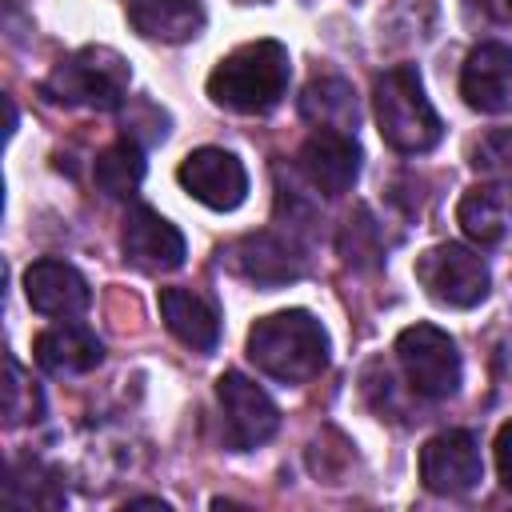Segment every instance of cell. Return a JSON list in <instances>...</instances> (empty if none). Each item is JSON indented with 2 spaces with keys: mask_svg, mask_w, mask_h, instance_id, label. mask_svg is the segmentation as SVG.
<instances>
[{
  "mask_svg": "<svg viewBox=\"0 0 512 512\" xmlns=\"http://www.w3.org/2000/svg\"><path fill=\"white\" fill-rule=\"evenodd\" d=\"M44 416V396L40 388L24 376L20 360L8 356V384H4V424L20 428V424H36Z\"/></svg>",
  "mask_w": 512,
  "mask_h": 512,
  "instance_id": "7402d4cb",
  "label": "cell"
},
{
  "mask_svg": "<svg viewBox=\"0 0 512 512\" xmlns=\"http://www.w3.org/2000/svg\"><path fill=\"white\" fill-rule=\"evenodd\" d=\"M420 480L436 496H464V492H472L484 480V460H480L476 436L464 432V428L432 436L420 448Z\"/></svg>",
  "mask_w": 512,
  "mask_h": 512,
  "instance_id": "ba28073f",
  "label": "cell"
},
{
  "mask_svg": "<svg viewBox=\"0 0 512 512\" xmlns=\"http://www.w3.org/2000/svg\"><path fill=\"white\" fill-rule=\"evenodd\" d=\"M248 360L280 384H308L328 368V332L304 308L272 312L252 324Z\"/></svg>",
  "mask_w": 512,
  "mask_h": 512,
  "instance_id": "6da1fadb",
  "label": "cell"
},
{
  "mask_svg": "<svg viewBox=\"0 0 512 512\" xmlns=\"http://www.w3.org/2000/svg\"><path fill=\"white\" fill-rule=\"evenodd\" d=\"M288 80H292L288 48L280 40H252V44H240L236 52H228L212 68L208 96L228 112L260 116L284 100Z\"/></svg>",
  "mask_w": 512,
  "mask_h": 512,
  "instance_id": "7a4b0ae2",
  "label": "cell"
},
{
  "mask_svg": "<svg viewBox=\"0 0 512 512\" xmlns=\"http://www.w3.org/2000/svg\"><path fill=\"white\" fill-rule=\"evenodd\" d=\"M144 168H148V164H144V148H140L136 140H116L112 148H104V152L96 156L92 180H96V188H100L104 196L124 200V196H132V192L140 188Z\"/></svg>",
  "mask_w": 512,
  "mask_h": 512,
  "instance_id": "44dd1931",
  "label": "cell"
},
{
  "mask_svg": "<svg viewBox=\"0 0 512 512\" xmlns=\"http://www.w3.org/2000/svg\"><path fill=\"white\" fill-rule=\"evenodd\" d=\"M156 304H160V316H164L168 332L180 344H188L192 352H212L216 348V340H220V316H216V308L204 296H196L188 288H160Z\"/></svg>",
  "mask_w": 512,
  "mask_h": 512,
  "instance_id": "e0dca14e",
  "label": "cell"
},
{
  "mask_svg": "<svg viewBox=\"0 0 512 512\" xmlns=\"http://www.w3.org/2000/svg\"><path fill=\"white\" fill-rule=\"evenodd\" d=\"M456 220L464 236L480 248H496L512 240V184H476L460 196Z\"/></svg>",
  "mask_w": 512,
  "mask_h": 512,
  "instance_id": "2e32d148",
  "label": "cell"
},
{
  "mask_svg": "<svg viewBox=\"0 0 512 512\" xmlns=\"http://www.w3.org/2000/svg\"><path fill=\"white\" fill-rule=\"evenodd\" d=\"M300 172H304V180L316 188V192H324V196H344V192H352V184H356V176H360V160H364V152H360V144H356V136L352 132H324V128H316L304 144H300Z\"/></svg>",
  "mask_w": 512,
  "mask_h": 512,
  "instance_id": "7c38bea8",
  "label": "cell"
},
{
  "mask_svg": "<svg viewBox=\"0 0 512 512\" xmlns=\"http://www.w3.org/2000/svg\"><path fill=\"white\" fill-rule=\"evenodd\" d=\"M396 360L412 384V392L428 400H448L460 388L464 364L456 352V340L436 324H412L396 336Z\"/></svg>",
  "mask_w": 512,
  "mask_h": 512,
  "instance_id": "5b68a950",
  "label": "cell"
},
{
  "mask_svg": "<svg viewBox=\"0 0 512 512\" xmlns=\"http://www.w3.org/2000/svg\"><path fill=\"white\" fill-rule=\"evenodd\" d=\"M32 356L48 376H84V372L100 368L104 344H100V336L92 328L64 320V324H52V328H44L36 336Z\"/></svg>",
  "mask_w": 512,
  "mask_h": 512,
  "instance_id": "9a60e30c",
  "label": "cell"
},
{
  "mask_svg": "<svg viewBox=\"0 0 512 512\" xmlns=\"http://www.w3.org/2000/svg\"><path fill=\"white\" fill-rule=\"evenodd\" d=\"M24 296H28L32 312L56 316V320L80 316L92 304L88 280L72 264H64V260H36V264H28V272H24Z\"/></svg>",
  "mask_w": 512,
  "mask_h": 512,
  "instance_id": "5bb4252c",
  "label": "cell"
},
{
  "mask_svg": "<svg viewBox=\"0 0 512 512\" xmlns=\"http://www.w3.org/2000/svg\"><path fill=\"white\" fill-rule=\"evenodd\" d=\"M128 508H160V512H164L168 504H164V500H156V496H140V500H128Z\"/></svg>",
  "mask_w": 512,
  "mask_h": 512,
  "instance_id": "d4e9b609",
  "label": "cell"
},
{
  "mask_svg": "<svg viewBox=\"0 0 512 512\" xmlns=\"http://www.w3.org/2000/svg\"><path fill=\"white\" fill-rule=\"evenodd\" d=\"M4 504L8 508H44L56 512L68 504V492L60 484V476L52 468H44L40 460H16L8 480H4Z\"/></svg>",
  "mask_w": 512,
  "mask_h": 512,
  "instance_id": "ffe728a7",
  "label": "cell"
},
{
  "mask_svg": "<svg viewBox=\"0 0 512 512\" xmlns=\"http://www.w3.org/2000/svg\"><path fill=\"white\" fill-rule=\"evenodd\" d=\"M372 108H376V128L384 144L404 156H424L444 136V124L432 100L424 96V80L412 64H396L384 76H376Z\"/></svg>",
  "mask_w": 512,
  "mask_h": 512,
  "instance_id": "3957f363",
  "label": "cell"
},
{
  "mask_svg": "<svg viewBox=\"0 0 512 512\" xmlns=\"http://www.w3.org/2000/svg\"><path fill=\"white\" fill-rule=\"evenodd\" d=\"M460 96L476 112L508 116L512 112V48L508 44L472 48L460 72Z\"/></svg>",
  "mask_w": 512,
  "mask_h": 512,
  "instance_id": "4fadbf2b",
  "label": "cell"
},
{
  "mask_svg": "<svg viewBox=\"0 0 512 512\" xmlns=\"http://www.w3.org/2000/svg\"><path fill=\"white\" fill-rule=\"evenodd\" d=\"M472 164H476V168H488V172H492V168H512V128L488 136L484 144H476Z\"/></svg>",
  "mask_w": 512,
  "mask_h": 512,
  "instance_id": "603a6c76",
  "label": "cell"
},
{
  "mask_svg": "<svg viewBox=\"0 0 512 512\" xmlns=\"http://www.w3.org/2000/svg\"><path fill=\"white\" fill-rule=\"evenodd\" d=\"M300 116L312 124V128H324V132H352L356 136V124H360V104H356V92L344 76H316L308 80V88L300 92Z\"/></svg>",
  "mask_w": 512,
  "mask_h": 512,
  "instance_id": "d6986e66",
  "label": "cell"
},
{
  "mask_svg": "<svg viewBox=\"0 0 512 512\" xmlns=\"http://www.w3.org/2000/svg\"><path fill=\"white\" fill-rule=\"evenodd\" d=\"M128 20L148 40L184 44V40L200 36L204 8H200V0H128Z\"/></svg>",
  "mask_w": 512,
  "mask_h": 512,
  "instance_id": "ac0fdd59",
  "label": "cell"
},
{
  "mask_svg": "<svg viewBox=\"0 0 512 512\" xmlns=\"http://www.w3.org/2000/svg\"><path fill=\"white\" fill-rule=\"evenodd\" d=\"M176 180L192 200H200L212 212H232L248 196V172L244 164L224 148H196L180 160Z\"/></svg>",
  "mask_w": 512,
  "mask_h": 512,
  "instance_id": "9c48e42d",
  "label": "cell"
},
{
  "mask_svg": "<svg viewBox=\"0 0 512 512\" xmlns=\"http://www.w3.org/2000/svg\"><path fill=\"white\" fill-rule=\"evenodd\" d=\"M496 472H500V484L512 492V420L500 424L496 432Z\"/></svg>",
  "mask_w": 512,
  "mask_h": 512,
  "instance_id": "cb8c5ba5",
  "label": "cell"
},
{
  "mask_svg": "<svg viewBox=\"0 0 512 512\" xmlns=\"http://www.w3.org/2000/svg\"><path fill=\"white\" fill-rule=\"evenodd\" d=\"M128 80H132V68L116 48L88 44L48 72L44 96L56 104H68V108L116 112L128 100Z\"/></svg>",
  "mask_w": 512,
  "mask_h": 512,
  "instance_id": "277c9868",
  "label": "cell"
},
{
  "mask_svg": "<svg viewBox=\"0 0 512 512\" xmlns=\"http://www.w3.org/2000/svg\"><path fill=\"white\" fill-rule=\"evenodd\" d=\"M416 280L444 308H476L492 288V276L480 252L452 244V240L432 244L428 252L416 256Z\"/></svg>",
  "mask_w": 512,
  "mask_h": 512,
  "instance_id": "8992f818",
  "label": "cell"
},
{
  "mask_svg": "<svg viewBox=\"0 0 512 512\" xmlns=\"http://www.w3.org/2000/svg\"><path fill=\"white\" fill-rule=\"evenodd\" d=\"M120 244H124V256L128 264H136L140 272H176L188 256V244L180 236V228L172 220H164L160 212L152 208H128L124 216V228H120Z\"/></svg>",
  "mask_w": 512,
  "mask_h": 512,
  "instance_id": "8fae6325",
  "label": "cell"
},
{
  "mask_svg": "<svg viewBox=\"0 0 512 512\" xmlns=\"http://www.w3.org/2000/svg\"><path fill=\"white\" fill-rule=\"evenodd\" d=\"M216 400L224 412V440L232 452H252L276 436L280 408L272 404V396L256 380H248L240 372H224L216 380Z\"/></svg>",
  "mask_w": 512,
  "mask_h": 512,
  "instance_id": "52a82bcc",
  "label": "cell"
},
{
  "mask_svg": "<svg viewBox=\"0 0 512 512\" xmlns=\"http://www.w3.org/2000/svg\"><path fill=\"white\" fill-rule=\"evenodd\" d=\"M232 264H236L240 276H248L260 288H284V284L304 276L308 256L296 244V236L264 228V232H248L232 244Z\"/></svg>",
  "mask_w": 512,
  "mask_h": 512,
  "instance_id": "30bf717a",
  "label": "cell"
}]
</instances>
